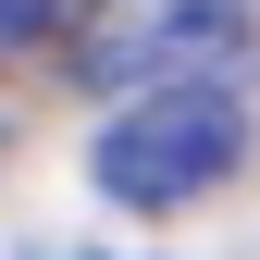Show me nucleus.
Returning a JSON list of instances; mask_svg holds the SVG:
<instances>
[{"label": "nucleus", "instance_id": "nucleus-1", "mask_svg": "<svg viewBox=\"0 0 260 260\" xmlns=\"http://www.w3.org/2000/svg\"><path fill=\"white\" fill-rule=\"evenodd\" d=\"M248 161V112L236 87H161V100H124L100 124V149H87V174H100L112 211H186L199 186H223Z\"/></svg>", "mask_w": 260, "mask_h": 260}, {"label": "nucleus", "instance_id": "nucleus-2", "mask_svg": "<svg viewBox=\"0 0 260 260\" xmlns=\"http://www.w3.org/2000/svg\"><path fill=\"white\" fill-rule=\"evenodd\" d=\"M248 50L236 0H87L75 25V87L87 100H161V87H223V62Z\"/></svg>", "mask_w": 260, "mask_h": 260}, {"label": "nucleus", "instance_id": "nucleus-3", "mask_svg": "<svg viewBox=\"0 0 260 260\" xmlns=\"http://www.w3.org/2000/svg\"><path fill=\"white\" fill-rule=\"evenodd\" d=\"M50 13H62V0H0V38H13V50H25V38H50Z\"/></svg>", "mask_w": 260, "mask_h": 260}, {"label": "nucleus", "instance_id": "nucleus-4", "mask_svg": "<svg viewBox=\"0 0 260 260\" xmlns=\"http://www.w3.org/2000/svg\"><path fill=\"white\" fill-rule=\"evenodd\" d=\"M50 260H112V248H50Z\"/></svg>", "mask_w": 260, "mask_h": 260}]
</instances>
